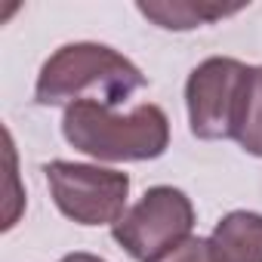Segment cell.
Returning a JSON list of instances; mask_svg holds the SVG:
<instances>
[{"label":"cell","mask_w":262,"mask_h":262,"mask_svg":"<svg viewBox=\"0 0 262 262\" xmlns=\"http://www.w3.org/2000/svg\"><path fill=\"white\" fill-rule=\"evenodd\" d=\"M136 10L151 19L158 28H167V31H191V28H201V25H210L216 19H225V16H234L244 10V4L237 7H222V4H204V0H142L136 4Z\"/></svg>","instance_id":"cell-7"},{"label":"cell","mask_w":262,"mask_h":262,"mask_svg":"<svg viewBox=\"0 0 262 262\" xmlns=\"http://www.w3.org/2000/svg\"><path fill=\"white\" fill-rule=\"evenodd\" d=\"M145 86V74L123 53L105 43H65L40 68L34 83L37 105H77L99 102L105 108L123 105L136 90Z\"/></svg>","instance_id":"cell-1"},{"label":"cell","mask_w":262,"mask_h":262,"mask_svg":"<svg viewBox=\"0 0 262 262\" xmlns=\"http://www.w3.org/2000/svg\"><path fill=\"white\" fill-rule=\"evenodd\" d=\"M59 262H108V259H102V256H96V253H83V250H77V253L62 256Z\"/></svg>","instance_id":"cell-10"},{"label":"cell","mask_w":262,"mask_h":262,"mask_svg":"<svg viewBox=\"0 0 262 262\" xmlns=\"http://www.w3.org/2000/svg\"><path fill=\"white\" fill-rule=\"evenodd\" d=\"M191 228V198L173 185H155L142 194L139 204L126 210V216L117 225H111V237L136 262H158L167 253H173L182 241H188Z\"/></svg>","instance_id":"cell-4"},{"label":"cell","mask_w":262,"mask_h":262,"mask_svg":"<svg viewBox=\"0 0 262 262\" xmlns=\"http://www.w3.org/2000/svg\"><path fill=\"white\" fill-rule=\"evenodd\" d=\"M250 65L210 56L204 59L185 83V105H188V126L198 139H234V126L241 114L244 83Z\"/></svg>","instance_id":"cell-5"},{"label":"cell","mask_w":262,"mask_h":262,"mask_svg":"<svg viewBox=\"0 0 262 262\" xmlns=\"http://www.w3.org/2000/svg\"><path fill=\"white\" fill-rule=\"evenodd\" d=\"M62 136L74 151L96 161H155L170 145V117L151 102L129 114H114L99 102H77L65 108Z\"/></svg>","instance_id":"cell-2"},{"label":"cell","mask_w":262,"mask_h":262,"mask_svg":"<svg viewBox=\"0 0 262 262\" xmlns=\"http://www.w3.org/2000/svg\"><path fill=\"white\" fill-rule=\"evenodd\" d=\"M43 176L59 213L77 225H117L126 216L129 176L120 170L74 161H50L43 167Z\"/></svg>","instance_id":"cell-3"},{"label":"cell","mask_w":262,"mask_h":262,"mask_svg":"<svg viewBox=\"0 0 262 262\" xmlns=\"http://www.w3.org/2000/svg\"><path fill=\"white\" fill-rule=\"evenodd\" d=\"M234 142L247 155L262 158V65H250V71H247L241 114H237V126H234Z\"/></svg>","instance_id":"cell-8"},{"label":"cell","mask_w":262,"mask_h":262,"mask_svg":"<svg viewBox=\"0 0 262 262\" xmlns=\"http://www.w3.org/2000/svg\"><path fill=\"white\" fill-rule=\"evenodd\" d=\"M158 262H216V259L210 250V237H188Z\"/></svg>","instance_id":"cell-9"},{"label":"cell","mask_w":262,"mask_h":262,"mask_svg":"<svg viewBox=\"0 0 262 262\" xmlns=\"http://www.w3.org/2000/svg\"><path fill=\"white\" fill-rule=\"evenodd\" d=\"M216 262H262V213L234 210L222 216L210 234Z\"/></svg>","instance_id":"cell-6"}]
</instances>
